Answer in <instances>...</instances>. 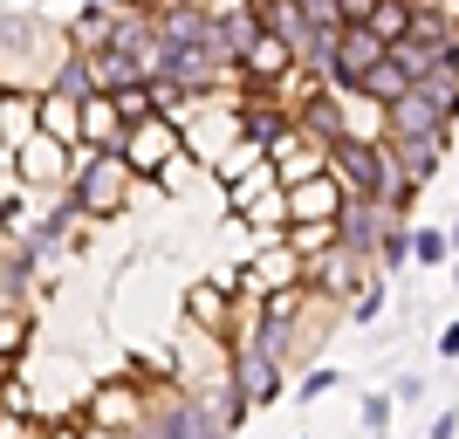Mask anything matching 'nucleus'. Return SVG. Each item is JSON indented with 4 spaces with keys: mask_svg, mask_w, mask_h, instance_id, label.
I'll return each mask as SVG.
<instances>
[{
    "mask_svg": "<svg viewBox=\"0 0 459 439\" xmlns=\"http://www.w3.org/2000/svg\"><path fill=\"white\" fill-rule=\"evenodd\" d=\"M364 426L384 439V426H391V399H364Z\"/></svg>",
    "mask_w": 459,
    "mask_h": 439,
    "instance_id": "cd10ccee",
    "label": "nucleus"
},
{
    "mask_svg": "<svg viewBox=\"0 0 459 439\" xmlns=\"http://www.w3.org/2000/svg\"><path fill=\"white\" fill-rule=\"evenodd\" d=\"M350 192L336 186V172H316L302 186H281V206H288V227H336Z\"/></svg>",
    "mask_w": 459,
    "mask_h": 439,
    "instance_id": "39448f33",
    "label": "nucleus"
},
{
    "mask_svg": "<svg viewBox=\"0 0 459 439\" xmlns=\"http://www.w3.org/2000/svg\"><path fill=\"white\" fill-rule=\"evenodd\" d=\"M446 241H453V254H459V227H453V233H446Z\"/></svg>",
    "mask_w": 459,
    "mask_h": 439,
    "instance_id": "473e14b6",
    "label": "nucleus"
},
{
    "mask_svg": "<svg viewBox=\"0 0 459 439\" xmlns=\"http://www.w3.org/2000/svg\"><path fill=\"white\" fill-rule=\"evenodd\" d=\"M0 439H35V426H28V412H0Z\"/></svg>",
    "mask_w": 459,
    "mask_h": 439,
    "instance_id": "c85d7f7f",
    "label": "nucleus"
},
{
    "mask_svg": "<svg viewBox=\"0 0 459 439\" xmlns=\"http://www.w3.org/2000/svg\"><path fill=\"white\" fill-rule=\"evenodd\" d=\"M76 117H82V152H117V145H124V117H117V103L103 90L82 96Z\"/></svg>",
    "mask_w": 459,
    "mask_h": 439,
    "instance_id": "ddd939ff",
    "label": "nucleus"
},
{
    "mask_svg": "<svg viewBox=\"0 0 459 439\" xmlns=\"http://www.w3.org/2000/svg\"><path fill=\"white\" fill-rule=\"evenodd\" d=\"M82 439H110V433H82Z\"/></svg>",
    "mask_w": 459,
    "mask_h": 439,
    "instance_id": "72a5a7b5",
    "label": "nucleus"
},
{
    "mask_svg": "<svg viewBox=\"0 0 459 439\" xmlns=\"http://www.w3.org/2000/svg\"><path fill=\"white\" fill-rule=\"evenodd\" d=\"M69 56V35L41 14H21V7H0V83L7 90H48L56 62Z\"/></svg>",
    "mask_w": 459,
    "mask_h": 439,
    "instance_id": "f257e3e1",
    "label": "nucleus"
},
{
    "mask_svg": "<svg viewBox=\"0 0 459 439\" xmlns=\"http://www.w3.org/2000/svg\"><path fill=\"white\" fill-rule=\"evenodd\" d=\"M35 124L56 137V145L82 152V117H76V103H62V96H35Z\"/></svg>",
    "mask_w": 459,
    "mask_h": 439,
    "instance_id": "a211bd4d",
    "label": "nucleus"
},
{
    "mask_svg": "<svg viewBox=\"0 0 459 439\" xmlns=\"http://www.w3.org/2000/svg\"><path fill=\"white\" fill-rule=\"evenodd\" d=\"M329 384H336V371H329V364H316V371H302V384H295V399H302V405H316V399L329 391Z\"/></svg>",
    "mask_w": 459,
    "mask_h": 439,
    "instance_id": "393cba45",
    "label": "nucleus"
},
{
    "mask_svg": "<svg viewBox=\"0 0 459 439\" xmlns=\"http://www.w3.org/2000/svg\"><path fill=\"white\" fill-rule=\"evenodd\" d=\"M35 90H7L0 96V158H14L28 137H35Z\"/></svg>",
    "mask_w": 459,
    "mask_h": 439,
    "instance_id": "dca6fc26",
    "label": "nucleus"
},
{
    "mask_svg": "<svg viewBox=\"0 0 459 439\" xmlns=\"http://www.w3.org/2000/svg\"><path fill=\"white\" fill-rule=\"evenodd\" d=\"M384 220H398V213L370 206V199H343V213H336V248H343L350 261H377Z\"/></svg>",
    "mask_w": 459,
    "mask_h": 439,
    "instance_id": "0eeeda50",
    "label": "nucleus"
},
{
    "mask_svg": "<svg viewBox=\"0 0 459 439\" xmlns=\"http://www.w3.org/2000/svg\"><path fill=\"white\" fill-rule=\"evenodd\" d=\"M186 309H192V329H206V323H212V337H227V295H220V288L199 282V288L186 295Z\"/></svg>",
    "mask_w": 459,
    "mask_h": 439,
    "instance_id": "412c9836",
    "label": "nucleus"
},
{
    "mask_svg": "<svg viewBox=\"0 0 459 439\" xmlns=\"http://www.w3.org/2000/svg\"><path fill=\"white\" fill-rule=\"evenodd\" d=\"M227 371H233V384L247 391V405H274V399L288 391V364L261 357V350H247V344L227 350Z\"/></svg>",
    "mask_w": 459,
    "mask_h": 439,
    "instance_id": "1a4fd4ad",
    "label": "nucleus"
},
{
    "mask_svg": "<svg viewBox=\"0 0 459 439\" xmlns=\"http://www.w3.org/2000/svg\"><path fill=\"white\" fill-rule=\"evenodd\" d=\"M35 439H41V433H35Z\"/></svg>",
    "mask_w": 459,
    "mask_h": 439,
    "instance_id": "e433bc0d",
    "label": "nucleus"
},
{
    "mask_svg": "<svg viewBox=\"0 0 459 439\" xmlns=\"http://www.w3.org/2000/svg\"><path fill=\"white\" fill-rule=\"evenodd\" d=\"M336 14H343V28H364L377 14V0H336Z\"/></svg>",
    "mask_w": 459,
    "mask_h": 439,
    "instance_id": "bb28decb",
    "label": "nucleus"
},
{
    "mask_svg": "<svg viewBox=\"0 0 459 439\" xmlns=\"http://www.w3.org/2000/svg\"><path fill=\"white\" fill-rule=\"evenodd\" d=\"M268 165H274V179H281V186H302V179L329 172V152H323V145H308L302 131H288L281 145L268 152Z\"/></svg>",
    "mask_w": 459,
    "mask_h": 439,
    "instance_id": "f8f14e48",
    "label": "nucleus"
},
{
    "mask_svg": "<svg viewBox=\"0 0 459 439\" xmlns=\"http://www.w3.org/2000/svg\"><path fill=\"white\" fill-rule=\"evenodd\" d=\"M144 433L152 439H233L227 426L212 419V405L199 399V391H186L178 378H165V384H144Z\"/></svg>",
    "mask_w": 459,
    "mask_h": 439,
    "instance_id": "f03ea898",
    "label": "nucleus"
},
{
    "mask_svg": "<svg viewBox=\"0 0 459 439\" xmlns=\"http://www.w3.org/2000/svg\"><path fill=\"white\" fill-rule=\"evenodd\" d=\"M411 261V227L404 220H384V241H377V268H404Z\"/></svg>",
    "mask_w": 459,
    "mask_h": 439,
    "instance_id": "5701e85b",
    "label": "nucleus"
},
{
    "mask_svg": "<svg viewBox=\"0 0 459 439\" xmlns=\"http://www.w3.org/2000/svg\"><path fill=\"white\" fill-rule=\"evenodd\" d=\"M453 288H459V268H453Z\"/></svg>",
    "mask_w": 459,
    "mask_h": 439,
    "instance_id": "f704fd0d",
    "label": "nucleus"
},
{
    "mask_svg": "<svg viewBox=\"0 0 459 439\" xmlns=\"http://www.w3.org/2000/svg\"><path fill=\"white\" fill-rule=\"evenodd\" d=\"M0 412H7V399H0Z\"/></svg>",
    "mask_w": 459,
    "mask_h": 439,
    "instance_id": "c9c22d12",
    "label": "nucleus"
},
{
    "mask_svg": "<svg viewBox=\"0 0 459 439\" xmlns=\"http://www.w3.org/2000/svg\"><path fill=\"white\" fill-rule=\"evenodd\" d=\"M384 309V282H370L364 295H357V303H350V316H357V323H370V316H377Z\"/></svg>",
    "mask_w": 459,
    "mask_h": 439,
    "instance_id": "a878e982",
    "label": "nucleus"
},
{
    "mask_svg": "<svg viewBox=\"0 0 459 439\" xmlns=\"http://www.w3.org/2000/svg\"><path fill=\"white\" fill-rule=\"evenodd\" d=\"M131 165L117 152H76V165H69V199H76L82 220H110V213H124V199H131Z\"/></svg>",
    "mask_w": 459,
    "mask_h": 439,
    "instance_id": "7ed1b4c3",
    "label": "nucleus"
},
{
    "mask_svg": "<svg viewBox=\"0 0 459 439\" xmlns=\"http://www.w3.org/2000/svg\"><path fill=\"white\" fill-rule=\"evenodd\" d=\"M7 384H14V357H0V391H7Z\"/></svg>",
    "mask_w": 459,
    "mask_h": 439,
    "instance_id": "2f4dec72",
    "label": "nucleus"
},
{
    "mask_svg": "<svg viewBox=\"0 0 459 439\" xmlns=\"http://www.w3.org/2000/svg\"><path fill=\"white\" fill-rule=\"evenodd\" d=\"M411 254H419V261H425V268H439V261H446V254H453V241H446V233H439V227H419V233H411Z\"/></svg>",
    "mask_w": 459,
    "mask_h": 439,
    "instance_id": "b1692460",
    "label": "nucleus"
},
{
    "mask_svg": "<svg viewBox=\"0 0 459 439\" xmlns=\"http://www.w3.org/2000/svg\"><path fill=\"white\" fill-rule=\"evenodd\" d=\"M69 165H76V152H69V145H56L48 131H35V137L14 152L21 186H69Z\"/></svg>",
    "mask_w": 459,
    "mask_h": 439,
    "instance_id": "9d476101",
    "label": "nucleus"
},
{
    "mask_svg": "<svg viewBox=\"0 0 459 439\" xmlns=\"http://www.w3.org/2000/svg\"><path fill=\"white\" fill-rule=\"evenodd\" d=\"M137 419H144V384H137V378H117V384H103V391L90 399V433L124 439Z\"/></svg>",
    "mask_w": 459,
    "mask_h": 439,
    "instance_id": "6e6552de",
    "label": "nucleus"
},
{
    "mask_svg": "<svg viewBox=\"0 0 459 439\" xmlns=\"http://www.w3.org/2000/svg\"><path fill=\"white\" fill-rule=\"evenodd\" d=\"M459 433V412H439V419H432V439H453Z\"/></svg>",
    "mask_w": 459,
    "mask_h": 439,
    "instance_id": "c756f323",
    "label": "nucleus"
},
{
    "mask_svg": "<svg viewBox=\"0 0 459 439\" xmlns=\"http://www.w3.org/2000/svg\"><path fill=\"white\" fill-rule=\"evenodd\" d=\"M41 96H62V103H82L90 96V56L82 48H69V56L56 62V76H48V90Z\"/></svg>",
    "mask_w": 459,
    "mask_h": 439,
    "instance_id": "6ab92c4d",
    "label": "nucleus"
},
{
    "mask_svg": "<svg viewBox=\"0 0 459 439\" xmlns=\"http://www.w3.org/2000/svg\"><path fill=\"white\" fill-rule=\"evenodd\" d=\"M343 137H357V145H384V110L370 103V96H350V103H343Z\"/></svg>",
    "mask_w": 459,
    "mask_h": 439,
    "instance_id": "aec40b11",
    "label": "nucleus"
},
{
    "mask_svg": "<svg viewBox=\"0 0 459 439\" xmlns=\"http://www.w3.org/2000/svg\"><path fill=\"white\" fill-rule=\"evenodd\" d=\"M110 103H117V117H124V131H131V124H144V117H158V103H152V83H131V90H117Z\"/></svg>",
    "mask_w": 459,
    "mask_h": 439,
    "instance_id": "4be33fe9",
    "label": "nucleus"
},
{
    "mask_svg": "<svg viewBox=\"0 0 459 439\" xmlns=\"http://www.w3.org/2000/svg\"><path fill=\"white\" fill-rule=\"evenodd\" d=\"M384 56H391V48H384L370 28H343V35H336V56H329V83H336V90H364V76Z\"/></svg>",
    "mask_w": 459,
    "mask_h": 439,
    "instance_id": "423d86ee",
    "label": "nucleus"
},
{
    "mask_svg": "<svg viewBox=\"0 0 459 439\" xmlns=\"http://www.w3.org/2000/svg\"><path fill=\"white\" fill-rule=\"evenodd\" d=\"M432 131H446V124H439V110H432L419 90H404L398 103L384 110V137H432Z\"/></svg>",
    "mask_w": 459,
    "mask_h": 439,
    "instance_id": "f3484780",
    "label": "nucleus"
},
{
    "mask_svg": "<svg viewBox=\"0 0 459 439\" xmlns=\"http://www.w3.org/2000/svg\"><path fill=\"white\" fill-rule=\"evenodd\" d=\"M391 145V158H398V172L411 179V186H425V179L446 165V131H432V137H384Z\"/></svg>",
    "mask_w": 459,
    "mask_h": 439,
    "instance_id": "2eb2a0df",
    "label": "nucleus"
},
{
    "mask_svg": "<svg viewBox=\"0 0 459 439\" xmlns=\"http://www.w3.org/2000/svg\"><path fill=\"white\" fill-rule=\"evenodd\" d=\"M302 254L288 248V241H274V248H261V261L247 268V295L254 303H268V295H281V288H302Z\"/></svg>",
    "mask_w": 459,
    "mask_h": 439,
    "instance_id": "9b49d317",
    "label": "nucleus"
},
{
    "mask_svg": "<svg viewBox=\"0 0 459 439\" xmlns=\"http://www.w3.org/2000/svg\"><path fill=\"white\" fill-rule=\"evenodd\" d=\"M439 357H459V323H453V329L439 337Z\"/></svg>",
    "mask_w": 459,
    "mask_h": 439,
    "instance_id": "7c9ffc66",
    "label": "nucleus"
},
{
    "mask_svg": "<svg viewBox=\"0 0 459 439\" xmlns=\"http://www.w3.org/2000/svg\"><path fill=\"white\" fill-rule=\"evenodd\" d=\"M82 56H90V90H103V96L144 83V62L124 56V48H110V41H96V48H82Z\"/></svg>",
    "mask_w": 459,
    "mask_h": 439,
    "instance_id": "4468645a",
    "label": "nucleus"
},
{
    "mask_svg": "<svg viewBox=\"0 0 459 439\" xmlns=\"http://www.w3.org/2000/svg\"><path fill=\"white\" fill-rule=\"evenodd\" d=\"M117 158L131 165V179H158V172H172L178 158H186V137H178L172 117H144V124H131V131H124Z\"/></svg>",
    "mask_w": 459,
    "mask_h": 439,
    "instance_id": "20e7f679",
    "label": "nucleus"
}]
</instances>
